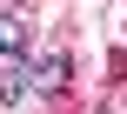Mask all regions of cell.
Segmentation results:
<instances>
[{"instance_id":"6da1fadb","label":"cell","mask_w":127,"mask_h":114,"mask_svg":"<svg viewBox=\"0 0 127 114\" xmlns=\"http://www.w3.org/2000/svg\"><path fill=\"white\" fill-rule=\"evenodd\" d=\"M67 81H74V60L67 54H47L33 67V94H67Z\"/></svg>"},{"instance_id":"7a4b0ae2","label":"cell","mask_w":127,"mask_h":114,"mask_svg":"<svg viewBox=\"0 0 127 114\" xmlns=\"http://www.w3.org/2000/svg\"><path fill=\"white\" fill-rule=\"evenodd\" d=\"M27 94H33V67H27V60H13V67L0 74V108H20Z\"/></svg>"},{"instance_id":"3957f363","label":"cell","mask_w":127,"mask_h":114,"mask_svg":"<svg viewBox=\"0 0 127 114\" xmlns=\"http://www.w3.org/2000/svg\"><path fill=\"white\" fill-rule=\"evenodd\" d=\"M0 54H13V60H27V27H13V20H0Z\"/></svg>"}]
</instances>
